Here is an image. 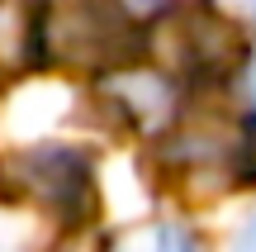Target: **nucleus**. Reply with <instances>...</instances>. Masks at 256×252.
<instances>
[{
  "label": "nucleus",
  "instance_id": "f257e3e1",
  "mask_svg": "<svg viewBox=\"0 0 256 252\" xmlns=\"http://www.w3.org/2000/svg\"><path fill=\"white\" fill-rule=\"evenodd\" d=\"M128 19L119 0H52L43 10V43L66 62H110L124 48Z\"/></svg>",
  "mask_w": 256,
  "mask_h": 252
},
{
  "label": "nucleus",
  "instance_id": "f03ea898",
  "mask_svg": "<svg viewBox=\"0 0 256 252\" xmlns=\"http://www.w3.org/2000/svg\"><path fill=\"white\" fill-rule=\"evenodd\" d=\"M14 171H19L24 195L43 200V205H52V209L86 205L90 176H86V167L76 162V152H24V157L14 162Z\"/></svg>",
  "mask_w": 256,
  "mask_h": 252
},
{
  "label": "nucleus",
  "instance_id": "7ed1b4c3",
  "mask_svg": "<svg viewBox=\"0 0 256 252\" xmlns=\"http://www.w3.org/2000/svg\"><path fill=\"white\" fill-rule=\"evenodd\" d=\"M34 38H43L34 29V10L24 0H0V81L28 67Z\"/></svg>",
  "mask_w": 256,
  "mask_h": 252
},
{
  "label": "nucleus",
  "instance_id": "20e7f679",
  "mask_svg": "<svg viewBox=\"0 0 256 252\" xmlns=\"http://www.w3.org/2000/svg\"><path fill=\"white\" fill-rule=\"evenodd\" d=\"M104 252H194V238L176 224H133L114 233Z\"/></svg>",
  "mask_w": 256,
  "mask_h": 252
},
{
  "label": "nucleus",
  "instance_id": "39448f33",
  "mask_svg": "<svg viewBox=\"0 0 256 252\" xmlns=\"http://www.w3.org/2000/svg\"><path fill=\"white\" fill-rule=\"evenodd\" d=\"M232 252H256V219H247L238 233V243H232Z\"/></svg>",
  "mask_w": 256,
  "mask_h": 252
},
{
  "label": "nucleus",
  "instance_id": "423d86ee",
  "mask_svg": "<svg viewBox=\"0 0 256 252\" xmlns=\"http://www.w3.org/2000/svg\"><path fill=\"white\" fill-rule=\"evenodd\" d=\"M223 10H232V15H242V19H256V0H218Z\"/></svg>",
  "mask_w": 256,
  "mask_h": 252
},
{
  "label": "nucleus",
  "instance_id": "0eeeda50",
  "mask_svg": "<svg viewBox=\"0 0 256 252\" xmlns=\"http://www.w3.org/2000/svg\"><path fill=\"white\" fill-rule=\"evenodd\" d=\"M247 91H252V105H256V57H252V67H247Z\"/></svg>",
  "mask_w": 256,
  "mask_h": 252
}]
</instances>
